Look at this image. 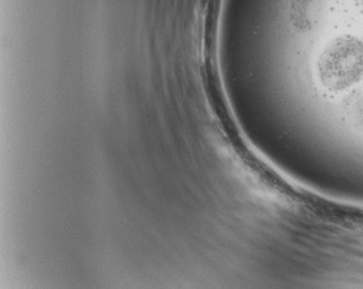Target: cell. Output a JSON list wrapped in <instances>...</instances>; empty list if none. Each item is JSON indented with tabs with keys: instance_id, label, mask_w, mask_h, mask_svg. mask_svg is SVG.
<instances>
[{
	"instance_id": "3",
	"label": "cell",
	"mask_w": 363,
	"mask_h": 289,
	"mask_svg": "<svg viewBox=\"0 0 363 289\" xmlns=\"http://www.w3.org/2000/svg\"><path fill=\"white\" fill-rule=\"evenodd\" d=\"M361 1H362V4H363V0H361Z\"/></svg>"
},
{
	"instance_id": "1",
	"label": "cell",
	"mask_w": 363,
	"mask_h": 289,
	"mask_svg": "<svg viewBox=\"0 0 363 289\" xmlns=\"http://www.w3.org/2000/svg\"><path fill=\"white\" fill-rule=\"evenodd\" d=\"M318 77L330 91H342L363 77V42L342 36L327 46L318 64Z\"/></svg>"
},
{
	"instance_id": "2",
	"label": "cell",
	"mask_w": 363,
	"mask_h": 289,
	"mask_svg": "<svg viewBox=\"0 0 363 289\" xmlns=\"http://www.w3.org/2000/svg\"><path fill=\"white\" fill-rule=\"evenodd\" d=\"M362 114H363V106H362Z\"/></svg>"
}]
</instances>
